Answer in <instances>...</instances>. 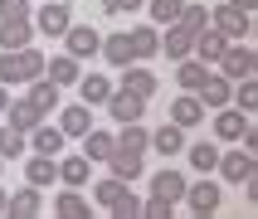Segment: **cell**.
Returning <instances> with one entry per match:
<instances>
[{
  "mask_svg": "<svg viewBox=\"0 0 258 219\" xmlns=\"http://www.w3.org/2000/svg\"><path fill=\"white\" fill-rule=\"evenodd\" d=\"M44 73V54H34V49H5V54H0V83L5 88H25V83H34V78H39Z\"/></svg>",
  "mask_w": 258,
  "mask_h": 219,
  "instance_id": "obj_1",
  "label": "cell"
},
{
  "mask_svg": "<svg viewBox=\"0 0 258 219\" xmlns=\"http://www.w3.org/2000/svg\"><path fill=\"white\" fill-rule=\"evenodd\" d=\"M210 29H219L224 39H248V29H253V20H248V10H239V5H215L210 10Z\"/></svg>",
  "mask_w": 258,
  "mask_h": 219,
  "instance_id": "obj_2",
  "label": "cell"
},
{
  "mask_svg": "<svg viewBox=\"0 0 258 219\" xmlns=\"http://www.w3.org/2000/svg\"><path fill=\"white\" fill-rule=\"evenodd\" d=\"M215 171H219V180H229V185H244L248 175L258 171V156H253V151H224V156L215 161Z\"/></svg>",
  "mask_w": 258,
  "mask_h": 219,
  "instance_id": "obj_3",
  "label": "cell"
},
{
  "mask_svg": "<svg viewBox=\"0 0 258 219\" xmlns=\"http://www.w3.org/2000/svg\"><path fill=\"white\" fill-rule=\"evenodd\" d=\"M58 39H63V54H73V58H93V54H98V44H102V34H98L93 25H69Z\"/></svg>",
  "mask_w": 258,
  "mask_h": 219,
  "instance_id": "obj_4",
  "label": "cell"
},
{
  "mask_svg": "<svg viewBox=\"0 0 258 219\" xmlns=\"http://www.w3.org/2000/svg\"><path fill=\"white\" fill-rule=\"evenodd\" d=\"M102 107H107V112H112V122L122 127V122H142V112H146V98H137V93H127V88H122V93L112 88Z\"/></svg>",
  "mask_w": 258,
  "mask_h": 219,
  "instance_id": "obj_5",
  "label": "cell"
},
{
  "mask_svg": "<svg viewBox=\"0 0 258 219\" xmlns=\"http://www.w3.org/2000/svg\"><path fill=\"white\" fill-rule=\"evenodd\" d=\"M180 200L190 204V214H200V219H210L219 209V185L215 180H195V185H185V195Z\"/></svg>",
  "mask_w": 258,
  "mask_h": 219,
  "instance_id": "obj_6",
  "label": "cell"
},
{
  "mask_svg": "<svg viewBox=\"0 0 258 219\" xmlns=\"http://www.w3.org/2000/svg\"><path fill=\"white\" fill-rule=\"evenodd\" d=\"M219 73L224 78H248V73H258V58H253V49H244V44H229L224 49V58H219Z\"/></svg>",
  "mask_w": 258,
  "mask_h": 219,
  "instance_id": "obj_7",
  "label": "cell"
},
{
  "mask_svg": "<svg viewBox=\"0 0 258 219\" xmlns=\"http://www.w3.org/2000/svg\"><path fill=\"white\" fill-rule=\"evenodd\" d=\"M78 73H83V58H73V54H54V58H44V78L58 88H73L78 83Z\"/></svg>",
  "mask_w": 258,
  "mask_h": 219,
  "instance_id": "obj_8",
  "label": "cell"
},
{
  "mask_svg": "<svg viewBox=\"0 0 258 219\" xmlns=\"http://www.w3.org/2000/svg\"><path fill=\"white\" fill-rule=\"evenodd\" d=\"M234 39H224V34H219V29H200V34H195V44H190V54L200 58V63H210V68H215L219 58H224V49H229Z\"/></svg>",
  "mask_w": 258,
  "mask_h": 219,
  "instance_id": "obj_9",
  "label": "cell"
},
{
  "mask_svg": "<svg viewBox=\"0 0 258 219\" xmlns=\"http://www.w3.org/2000/svg\"><path fill=\"white\" fill-rule=\"evenodd\" d=\"M39 15V34H49V39H58V34H63V29L73 25V10H69V0H54V5H44V10H34Z\"/></svg>",
  "mask_w": 258,
  "mask_h": 219,
  "instance_id": "obj_10",
  "label": "cell"
},
{
  "mask_svg": "<svg viewBox=\"0 0 258 219\" xmlns=\"http://www.w3.org/2000/svg\"><path fill=\"white\" fill-rule=\"evenodd\" d=\"M5 122H10L15 131H34V127L44 122V112H39L29 98H10V102H5Z\"/></svg>",
  "mask_w": 258,
  "mask_h": 219,
  "instance_id": "obj_11",
  "label": "cell"
},
{
  "mask_svg": "<svg viewBox=\"0 0 258 219\" xmlns=\"http://www.w3.org/2000/svg\"><path fill=\"white\" fill-rule=\"evenodd\" d=\"M248 131V112H239V107H215V136L219 141H239Z\"/></svg>",
  "mask_w": 258,
  "mask_h": 219,
  "instance_id": "obj_12",
  "label": "cell"
},
{
  "mask_svg": "<svg viewBox=\"0 0 258 219\" xmlns=\"http://www.w3.org/2000/svg\"><path fill=\"white\" fill-rule=\"evenodd\" d=\"M205 78H210V63H200L195 54L175 58V83H180V93H200Z\"/></svg>",
  "mask_w": 258,
  "mask_h": 219,
  "instance_id": "obj_13",
  "label": "cell"
},
{
  "mask_svg": "<svg viewBox=\"0 0 258 219\" xmlns=\"http://www.w3.org/2000/svg\"><path fill=\"white\" fill-rule=\"evenodd\" d=\"M102 171H112L117 180H137V175H142V151H127V146H112V156L102 161Z\"/></svg>",
  "mask_w": 258,
  "mask_h": 219,
  "instance_id": "obj_14",
  "label": "cell"
},
{
  "mask_svg": "<svg viewBox=\"0 0 258 219\" xmlns=\"http://www.w3.org/2000/svg\"><path fill=\"white\" fill-rule=\"evenodd\" d=\"M229 93H234V83L224 78V73L210 68V78L200 83V93H195V98H200V102H205V112H210V107H229Z\"/></svg>",
  "mask_w": 258,
  "mask_h": 219,
  "instance_id": "obj_15",
  "label": "cell"
},
{
  "mask_svg": "<svg viewBox=\"0 0 258 219\" xmlns=\"http://www.w3.org/2000/svg\"><path fill=\"white\" fill-rule=\"evenodd\" d=\"M200 117H205V102L195 98V93H180V98L171 102V122L180 131H190V127H200Z\"/></svg>",
  "mask_w": 258,
  "mask_h": 219,
  "instance_id": "obj_16",
  "label": "cell"
},
{
  "mask_svg": "<svg viewBox=\"0 0 258 219\" xmlns=\"http://www.w3.org/2000/svg\"><path fill=\"white\" fill-rule=\"evenodd\" d=\"M25 88H29L25 98L34 102V107H39L44 117H49V112H54V107H58V102H63V88H58V83H49L44 73H39V78H34V83H25Z\"/></svg>",
  "mask_w": 258,
  "mask_h": 219,
  "instance_id": "obj_17",
  "label": "cell"
},
{
  "mask_svg": "<svg viewBox=\"0 0 258 219\" xmlns=\"http://www.w3.org/2000/svg\"><path fill=\"white\" fill-rule=\"evenodd\" d=\"M122 88L151 102V93H156V73H151V68H142V58H137V63H127V68H122Z\"/></svg>",
  "mask_w": 258,
  "mask_h": 219,
  "instance_id": "obj_18",
  "label": "cell"
},
{
  "mask_svg": "<svg viewBox=\"0 0 258 219\" xmlns=\"http://www.w3.org/2000/svg\"><path fill=\"white\" fill-rule=\"evenodd\" d=\"M78 93H83V102L88 107H102V102H107V93H112V78H107V73H78Z\"/></svg>",
  "mask_w": 258,
  "mask_h": 219,
  "instance_id": "obj_19",
  "label": "cell"
},
{
  "mask_svg": "<svg viewBox=\"0 0 258 219\" xmlns=\"http://www.w3.org/2000/svg\"><path fill=\"white\" fill-rule=\"evenodd\" d=\"M5 214L10 219H34L39 214V185H25L15 195H5Z\"/></svg>",
  "mask_w": 258,
  "mask_h": 219,
  "instance_id": "obj_20",
  "label": "cell"
},
{
  "mask_svg": "<svg viewBox=\"0 0 258 219\" xmlns=\"http://www.w3.org/2000/svg\"><path fill=\"white\" fill-rule=\"evenodd\" d=\"M98 54L107 58V63H117V68H127V63H137V49H132V34H107V39L98 44Z\"/></svg>",
  "mask_w": 258,
  "mask_h": 219,
  "instance_id": "obj_21",
  "label": "cell"
},
{
  "mask_svg": "<svg viewBox=\"0 0 258 219\" xmlns=\"http://www.w3.org/2000/svg\"><path fill=\"white\" fill-rule=\"evenodd\" d=\"M185 185H190V180L180 171H156V175H151V195H156V200H171V204H180Z\"/></svg>",
  "mask_w": 258,
  "mask_h": 219,
  "instance_id": "obj_22",
  "label": "cell"
},
{
  "mask_svg": "<svg viewBox=\"0 0 258 219\" xmlns=\"http://www.w3.org/2000/svg\"><path fill=\"white\" fill-rule=\"evenodd\" d=\"M54 180H58V161L34 151V156L25 161V185H39V190H44V185H54Z\"/></svg>",
  "mask_w": 258,
  "mask_h": 219,
  "instance_id": "obj_23",
  "label": "cell"
},
{
  "mask_svg": "<svg viewBox=\"0 0 258 219\" xmlns=\"http://www.w3.org/2000/svg\"><path fill=\"white\" fill-rule=\"evenodd\" d=\"M88 127H93V107H88V102H69L63 117H58V131H63V136H83Z\"/></svg>",
  "mask_w": 258,
  "mask_h": 219,
  "instance_id": "obj_24",
  "label": "cell"
},
{
  "mask_svg": "<svg viewBox=\"0 0 258 219\" xmlns=\"http://www.w3.org/2000/svg\"><path fill=\"white\" fill-rule=\"evenodd\" d=\"M34 39V20H0V49H25Z\"/></svg>",
  "mask_w": 258,
  "mask_h": 219,
  "instance_id": "obj_25",
  "label": "cell"
},
{
  "mask_svg": "<svg viewBox=\"0 0 258 219\" xmlns=\"http://www.w3.org/2000/svg\"><path fill=\"white\" fill-rule=\"evenodd\" d=\"M112 146H117L112 131H98V127H88V131H83V156L93 161V166H102V161L112 156Z\"/></svg>",
  "mask_w": 258,
  "mask_h": 219,
  "instance_id": "obj_26",
  "label": "cell"
},
{
  "mask_svg": "<svg viewBox=\"0 0 258 219\" xmlns=\"http://www.w3.org/2000/svg\"><path fill=\"white\" fill-rule=\"evenodd\" d=\"M25 136H29V146H34L39 156H58V151H63V131H58V127H49V122H39V127H34V131H25Z\"/></svg>",
  "mask_w": 258,
  "mask_h": 219,
  "instance_id": "obj_27",
  "label": "cell"
},
{
  "mask_svg": "<svg viewBox=\"0 0 258 219\" xmlns=\"http://www.w3.org/2000/svg\"><path fill=\"white\" fill-rule=\"evenodd\" d=\"M88 175H93V161H88V156H63V161H58V180H63L69 190L88 185Z\"/></svg>",
  "mask_w": 258,
  "mask_h": 219,
  "instance_id": "obj_28",
  "label": "cell"
},
{
  "mask_svg": "<svg viewBox=\"0 0 258 219\" xmlns=\"http://www.w3.org/2000/svg\"><path fill=\"white\" fill-rule=\"evenodd\" d=\"M190 44H195V34H190V29H180V25L171 20V25H166V34H161V54H166V58H185Z\"/></svg>",
  "mask_w": 258,
  "mask_h": 219,
  "instance_id": "obj_29",
  "label": "cell"
},
{
  "mask_svg": "<svg viewBox=\"0 0 258 219\" xmlns=\"http://www.w3.org/2000/svg\"><path fill=\"white\" fill-rule=\"evenodd\" d=\"M54 214H58V219H88L93 209H88V200L78 195V190L63 185V190H58V200H54Z\"/></svg>",
  "mask_w": 258,
  "mask_h": 219,
  "instance_id": "obj_30",
  "label": "cell"
},
{
  "mask_svg": "<svg viewBox=\"0 0 258 219\" xmlns=\"http://www.w3.org/2000/svg\"><path fill=\"white\" fill-rule=\"evenodd\" d=\"M229 107H239V112H258V78H253V73H248V78H234Z\"/></svg>",
  "mask_w": 258,
  "mask_h": 219,
  "instance_id": "obj_31",
  "label": "cell"
},
{
  "mask_svg": "<svg viewBox=\"0 0 258 219\" xmlns=\"http://www.w3.org/2000/svg\"><path fill=\"white\" fill-rule=\"evenodd\" d=\"M127 34H132V49H137V58L161 54V29H156V25H137V29H127Z\"/></svg>",
  "mask_w": 258,
  "mask_h": 219,
  "instance_id": "obj_32",
  "label": "cell"
},
{
  "mask_svg": "<svg viewBox=\"0 0 258 219\" xmlns=\"http://www.w3.org/2000/svg\"><path fill=\"white\" fill-rule=\"evenodd\" d=\"M151 151H161V156H180V151H185V131L175 127V122L161 127L156 136H151Z\"/></svg>",
  "mask_w": 258,
  "mask_h": 219,
  "instance_id": "obj_33",
  "label": "cell"
},
{
  "mask_svg": "<svg viewBox=\"0 0 258 219\" xmlns=\"http://www.w3.org/2000/svg\"><path fill=\"white\" fill-rule=\"evenodd\" d=\"M175 25L190 29V34L210 29V5H195V0H185V5H180V15H175Z\"/></svg>",
  "mask_w": 258,
  "mask_h": 219,
  "instance_id": "obj_34",
  "label": "cell"
},
{
  "mask_svg": "<svg viewBox=\"0 0 258 219\" xmlns=\"http://www.w3.org/2000/svg\"><path fill=\"white\" fill-rule=\"evenodd\" d=\"M117 146H127V151H151V131L142 127V122H122V131H117Z\"/></svg>",
  "mask_w": 258,
  "mask_h": 219,
  "instance_id": "obj_35",
  "label": "cell"
},
{
  "mask_svg": "<svg viewBox=\"0 0 258 219\" xmlns=\"http://www.w3.org/2000/svg\"><path fill=\"white\" fill-rule=\"evenodd\" d=\"M122 190H127V180H117V175H102V180H98V190H93V200H98V209H112Z\"/></svg>",
  "mask_w": 258,
  "mask_h": 219,
  "instance_id": "obj_36",
  "label": "cell"
},
{
  "mask_svg": "<svg viewBox=\"0 0 258 219\" xmlns=\"http://www.w3.org/2000/svg\"><path fill=\"white\" fill-rule=\"evenodd\" d=\"M185 156H190V166H195V171H215V161H219V146H215V141H195V146L185 151Z\"/></svg>",
  "mask_w": 258,
  "mask_h": 219,
  "instance_id": "obj_37",
  "label": "cell"
},
{
  "mask_svg": "<svg viewBox=\"0 0 258 219\" xmlns=\"http://www.w3.org/2000/svg\"><path fill=\"white\" fill-rule=\"evenodd\" d=\"M0 156L10 161V156H25V131H15L10 122L0 127Z\"/></svg>",
  "mask_w": 258,
  "mask_h": 219,
  "instance_id": "obj_38",
  "label": "cell"
},
{
  "mask_svg": "<svg viewBox=\"0 0 258 219\" xmlns=\"http://www.w3.org/2000/svg\"><path fill=\"white\" fill-rule=\"evenodd\" d=\"M180 5H185V0H146V10H151L156 25H171L175 15H180Z\"/></svg>",
  "mask_w": 258,
  "mask_h": 219,
  "instance_id": "obj_39",
  "label": "cell"
},
{
  "mask_svg": "<svg viewBox=\"0 0 258 219\" xmlns=\"http://www.w3.org/2000/svg\"><path fill=\"white\" fill-rule=\"evenodd\" d=\"M107 214H117V219H137V214H142V195L122 190V195H117V204L107 209Z\"/></svg>",
  "mask_w": 258,
  "mask_h": 219,
  "instance_id": "obj_40",
  "label": "cell"
},
{
  "mask_svg": "<svg viewBox=\"0 0 258 219\" xmlns=\"http://www.w3.org/2000/svg\"><path fill=\"white\" fill-rule=\"evenodd\" d=\"M142 214H146V219H171L175 204H171V200H156V195H146V200H142Z\"/></svg>",
  "mask_w": 258,
  "mask_h": 219,
  "instance_id": "obj_41",
  "label": "cell"
},
{
  "mask_svg": "<svg viewBox=\"0 0 258 219\" xmlns=\"http://www.w3.org/2000/svg\"><path fill=\"white\" fill-rule=\"evenodd\" d=\"M25 15H34L29 0H0V20H25Z\"/></svg>",
  "mask_w": 258,
  "mask_h": 219,
  "instance_id": "obj_42",
  "label": "cell"
},
{
  "mask_svg": "<svg viewBox=\"0 0 258 219\" xmlns=\"http://www.w3.org/2000/svg\"><path fill=\"white\" fill-rule=\"evenodd\" d=\"M146 0H102V10L107 15H142Z\"/></svg>",
  "mask_w": 258,
  "mask_h": 219,
  "instance_id": "obj_43",
  "label": "cell"
},
{
  "mask_svg": "<svg viewBox=\"0 0 258 219\" xmlns=\"http://www.w3.org/2000/svg\"><path fill=\"white\" fill-rule=\"evenodd\" d=\"M229 5H239V10H258V0H229Z\"/></svg>",
  "mask_w": 258,
  "mask_h": 219,
  "instance_id": "obj_44",
  "label": "cell"
},
{
  "mask_svg": "<svg viewBox=\"0 0 258 219\" xmlns=\"http://www.w3.org/2000/svg\"><path fill=\"white\" fill-rule=\"evenodd\" d=\"M5 102H10V93H5V83H0V117H5Z\"/></svg>",
  "mask_w": 258,
  "mask_h": 219,
  "instance_id": "obj_45",
  "label": "cell"
},
{
  "mask_svg": "<svg viewBox=\"0 0 258 219\" xmlns=\"http://www.w3.org/2000/svg\"><path fill=\"white\" fill-rule=\"evenodd\" d=\"M0 214H5V190H0Z\"/></svg>",
  "mask_w": 258,
  "mask_h": 219,
  "instance_id": "obj_46",
  "label": "cell"
},
{
  "mask_svg": "<svg viewBox=\"0 0 258 219\" xmlns=\"http://www.w3.org/2000/svg\"><path fill=\"white\" fill-rule=\"evenodd\" d=\"M0 171H5V156H0Z\"/></svg>",
  "mask_w": 258,
  "mask_h": 219,
  "instance_id": "obj_47",
  "label": "cell"
}]
</instances>
